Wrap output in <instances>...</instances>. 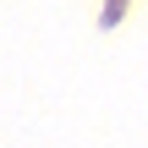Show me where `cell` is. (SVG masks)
Masks as SVG:
<instances>
[]
</instances>
